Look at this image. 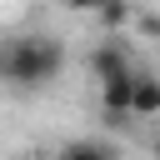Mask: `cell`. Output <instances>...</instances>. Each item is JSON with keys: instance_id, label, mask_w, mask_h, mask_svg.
<instances>
[{"instance_id": "cell-9", "label": "cell", "mask_w": 160, "mask_h": 160, "mask_svg": "<svg viewBox=\"0 0 160 160\" xmlns=\"http://www.w3.org/2000/svg\"><path fill=\"white\" fill-rule=\"evenodd\" d=\"M150 150H155V155H160V135H155V145H150Z\"/></svg>"}, {"instance_id": "cell-5", "label": "cell", "mask_w": 160, "mask_h": 160, "mask_svg": "<svg viewBox=\"0 0 160 160\" xmlns=\"http://www.w3.org/2000/svg\"><path fill=\"white\" fill-rule=\"evenodd\" d=\"M60 155H70V160H110V155H120V145L115 140H65Z\"/></svg>"}, {"instance_id": "cell-1", "label": "cell", "mask_w": 160, "mask_h": 160, "mask_svg": "<svg viewBox=\"0 0 160 160\" xmlns=\"http://www.w3.org/2000/svg\"><path fill=\"white\" fill-rule=\"evenodd\" d=\"M65 75V40L50 30L30 35H0V85L15 90H45Z\"/></svg>"}, {"instance_id": "cell-3", "label": "cell", "mask_w": 160, "mask_h": 160, "mask_svg": "<svg viewBox=\"0 0 160 160\" xmlns=\"http://www.w3.org/2000/svg\"><path fill=\"white\" fill-rule=\"evenodd\" d=\"M130 115H140V120H160V75H150V70H135Z\"/></svg>"}, {"instance_id": "cell-6", "label": "cell", "mask_w": 160, "mask_h": 160, "mask_svg": "<svg viewBox=\"0 0 160 160\" xmlns=\"http://www.w3.org/2000/svg\"><path fill=\"white\" fill-rule=\"evenodd\" d=\"M95 20H100V30H110V35H120V30L130 25V0H100V10H95Z\"/></svg>"}, {"instance_id": "cell-8", "label": "cell", "mask_w": 160, "mask_h": 160, "mask_svg": "<svg viewBox=\"0 0 160 160\" xmlns=\"http://www.w3.org/2000/svg\"><path fill=\"white\" fill-rule=\"evenodd\" d=\"M140 30L145 35H160V15H140Z\"/></svg>"}, {"instance_id": "cell-4", "label": "cell", "mask_w": 160, "mask_h": 160, "mask_svg": "<svg viewBox=\"0 0 160 160\" xmlns=\"http://www.w3.org/2000/svg\"><path fill=\"white\" fill-rule=\"evenodd\" d=\"M85 65H90V75H95V80H105L110 70H120V65H130V55H125V45H120V40L110 35V40H100V45L90 50V60H85Z\"/></svg>"}, {"instance_id": "cell-2", "label": "cell", "mask_w": 160, "mask_h": 160, "mask_svg": "<svg viewBox=\"0 0 160 160\" xmlns=\"http://www.w3.org/2000/svg\"><path fill=\"white\" fill-rule=\"evenodd\" d=\"M130 95H135V65H120L100 80V120L105 125H120L130 120Z\"/></svg>"}, {"instance_id": "cell-7", "label": "cell", "mask_w": 160, "mask_h": 160, "mask_svg": "<svg viewBox=\"0 0 160 160\" xmlns=\"http://www.w3.org/2000/svg\"><path fill=\"white\" fill-rule=\"evenodd\" d=\"M60 5H65V10H90V15L100 10V0H60Z\"/></svg>"}]
</instances>
